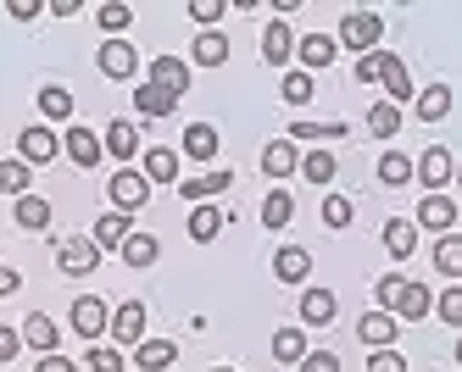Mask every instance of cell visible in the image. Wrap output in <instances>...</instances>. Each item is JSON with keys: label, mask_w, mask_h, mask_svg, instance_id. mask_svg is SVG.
Listing matches in <instances>:
<instances>
[{"label": "cell", "mask_w": 462, "mask_h": 372, "mask_svg": "<svg viewBox=\"0 0 462 372\" xmlns=\"http://www.w3.org/2000/svg\"><path fill=\"white\" fill-rule=\"evenodd\" d=\"M173 356H179V345H173V340H140V345H134L140 372H168V367H173Z\"/></svg>", "instance_id": "cell-14"}, {"label": "cell", "mask_w": 462, "mask_h": 372, "mask_svg": "<svg viewBox=\"0 0 462 372\" xmlns=\"http://www.w3.org/2000/svg\"><path fill=\"white\" fill-rule=\"evenodd\" d=\"M17 350H23V333L17 328H0V361H12Z\"/></svg>", "instance_id": "cell-51"}, {"label": "cell", "mask_w": 462, "mask_h": 372, "mask_svg": "<svg viewBox=\"0 0 462 372\" xmlns=\"http://www.w3.org/2000/svg\"><path fill=\"white\" fill-rule=\"evenodd\" d=\"M12 289H23V278L12 273V267H0V295H12Z\"/></svg>", "instance_id": "cell-54"}, {"label": "cell", "mask_w": 462, "mask_h": 372, "mask_svg": "<svg viewBox=\"0 0 462 372\" xmlns=\"http://www.w3.org/2000/svg\"><path fill=\"white\" fill-rule=\"evenodd\" d=\"M217 233H223V212H217V206H207V200H201V206L189 212V240H195V245H212Z\"/></svg>", "instance_id": "cell-22"}, {"label": "cell", "mask_w": 462, "mask_h": 372, "mask_svg": "<svg viewBox=\"0 0 462 372\" xmlns=\"http://www.w3.org/2000/svg\"><path fill=\"white\" fill-rule=\"evenodd\" d=\"M440 317H446L451 328L462 322V289H446V295H440Z\"/></svg>", "instance_id": "cell-50"}, {"label": "cell", "mask_w": 462, "mask_h": 372, "mask_svg": "<svg viewBox=\"0 0 462 372\" xmlns=\"http://www.w3.org/2000/svg\"><path fill=\"white\" fill-rule=\"evenodd\" d=\"M34 372H79V367H73V361H68V356H45V361H40V367H34Z\"/></svg>", "instance_id": "cell-53"}, {"label": "cell", "mask_w": 462, "mask_h": 372, "mask_svg": "<svg viewBox=\"0 0 462 372\" xmlns=\"http://www.w3.org/2000/svg\"><path fill=\"white\" fill-rule=\"evenodd\" d=\"M351 217H356V212H351L346 195H328V200H323V222H328V228H351Z\"/></svg>", "instance_id": "cell-45"}, {"label": "cell", "mask_w": 462, "mask_h": 372, "mask_svg": "<svg viewBox=\"0 0 462 372\" xmlns=\"http://www.w3.org/2000/svg\"><path fill=\"white\" fill-rule=\"evenodd\" d=\"M151 200V184H145V173H134V167H123V173L112 178V206L128 217V212H140Z\"/></svg>", "instance_id": "cell-4"}, {"label": "cell", "mask_w": 462, "mask_h": 372, "mask_svg": "<svg viewBox=\"0 0 462 372\" xmlns=\"http://www.w3.org/2000/svg\"><path fill=\"white\" fill-rule=\"evenodd\" d=\"M217 372H235V367H217Z\"/></svg>", "instance_id": "cell-55"}, {"label": "cell", "mask_w": 462, "mask_h": 372, "mask_svg": "<svg viewBox=\"0 0 462 372\" xmlns=\"http://www.w3.org/2000/svg\"><path fill=\"white\" fill-rule=\"evenodd\" d=\"M273 356H279V361H301V356H307V333H301V328H279V333H273Z\"/></svg>", "instance_id": "cell-38"}, {"label": "cell", "mask_w": 462, "mask_h": 372, "mask_svg": "<svg viewBox=\"0 0 462 372\" xmlns=\"http://www.w3.org/2000/svg\"><path fill=\"white\" fill-rule=\"evenodd\" d=\"M56 267H61L68 278H84V273H95V267H101V250H95V240H61Z\"/></svg>", "instance_id": "cell-5"}, {"label": "cell", "mask_w": 462, "mask_h": 372, "mask_svg": "<svg viewBox=\"0 0 462 372\" xmlns=\"http://www.w3.org/2000/svg\"><path fill=\"white\" fill-rule=\"evenodd\" d=\"M295 367H301V372H340V356L335 350H307Z\"/></svg>", "instance_id": "cell-46"}, {"label": "cell", "mask_w": 462, "mask_h": 372, "mask_svg": "<svg viewBox=\"0 0 462 372\" xmlns=\"http://www.w3.org/2000/svg\"><path fill=\"white\" fill-rule=\"evenodd\" d=\"M379 78H384V89H390V106H395V100H407V95H412V73H407V61H402V56L379 50Z\"/></svg>", "instance_id": "cell-11"}, {"label": "cell", "mask_w": 462, "mask_h": 372, "mask_svg": "<svg viewBox=\"0 0 462 372\" xmlns=\"http://www.w3.org/2000/svg\"><path fill=\"white\" fill-rule=\"evenodd\" d=\"M95 23H101V28L112 33V40H117V33H123L128 23H134V12H128V6H117V0H112V6H101V12H95Z\"/></svg>", "instance_id": "cell-44"}, {"label": "cell", "mask_w": 462, "mask_h": 372, "mask_svg": "<svg viewBox=\"0 0 462 372\" xmlns=\"http://www.w3.org/2000/svg\"><path fill=\"white\" fill-rule=\"evenodd\" d=\"M61 150H68L79 167H95V161L106 156V150H101V140H95L89 128H68V140H61Z\"/></svg>", "instance_id": "cell-19"}, {"label": "cell", "mask_w": 462, "mask_h": 372, "mask_svg": "<svg viewBox=\"0 0 462 372\" xmlns=\"http://www.w3.org/2000/svg\"><path fill=\"white\" fill-rule=\"evenodd\" d=\"M435 267H440L446 278L462 273V240H457V233H440V240H435Z\"/></svg>", "instance_id": "cell-34"}, {"label": "cell", "mask_w": 462, "mask_h": 372, "mask_svg": "<svg viewBox=\"0 0 462 372\" xmlns=\"http://www.w3.org/2000/svg\"><path fill=\"white\" fill-rule=\"evenodd\" d=\"M17 228H28V233H40L45 222H51V200H40V195H17Z\"/></svg>", "instance_id": "cell-25"}, {"label": "cell", "mask_w": 462, "mask_h": 372, "mask_svg": "<svg viewBox=\"0 0 462 372\" xmlns=\"http://www.w3.org/2000/svg\"><path fill=\"white\" fill-rule=\"evenodd\" d=\"M223 61H228V40L217 28H207L201 40H195V67H223Z\"/></svg>", "instance_id": "cell-27"}, {"label": "cell", "mask_w": 462, "mask_h": 372, "mask_svg": "<svg viewBox=\"0 0 462 372\" xmlns=\"http://www.w3.org/2000/svg\"><path fill=\"white\" fill-rule=\"evenodd\" d=\"M223 12H228L223 0H189V17H195V23H217Z\"/></svg>", "instance_id": "cell-48"}, {"label": "cell", "mask_w": 462, "mask_h": 372, "mask_svg": "<svg viewBox=\"0 0 462 372\" xmlns=\"http://www.w3.org/2000/svg\"><path fill=\"white\" fill-rule=\"evenodd\" d=\"M335 312H340V306H335V295H328V289H307V295H301V322H307V328L335 322Z\"/></svg>", "instance_id": "cell-18"}, {"label": "cell", "mask_w": 462, "mask_h": 372, "mask_svg": "<svg viewBox=\"0 0 462 372\" xmlns=\"http://www.w3.org/2000/svg\"><path fill=\"white\" fill-rule=\"evenodd\" d=\"M151 89H162V95L179 100V95L189 89V67H184L179 56H156V61H151Z\"/></svg>", "instance_id": "cell-9"}, {"label": "cell", "mask_w": 462, "mask_h": 372, "mask_svg": "<svg viewBox=\"0 0 462 372\" xmlns=\"http://www.w3.org/2000/svg\"><path fill=\"white\" fill-rule=\"evenodd\" d=\"M429 306H435V300H429V289H423V284H407V289H402V300H395V312H402L407 322H423V317H429Z\"/></svg>", "instance_id": "cell-32"}, {"label": "cell", "mask_w": 462, "mask_h": 372, "mask_svg": "<svg viewBox=\"0 0 462 372\" xmlns=\"http://www.w3.org/2000/svg\"><path fill=\"white\" fill-rule=\"evenodd\" d=\"M128 233H134V228H128V217L123 212H106L101 222H95V250H101V245H123Z\"/></svg>", "instance_id": "cell-35"}, {"label": "cell", "mask_w": 462, "mask_h": 372, "mask_svg": "<svg viewBox=\"0 0 462 372\" xmlns=\"http://www.w3.org/2000/svg\"><path fill=\"white\" fill-rule=\"evenodd\" d=\"M106 333L117 345H140L145 340V306H140V300H123V306L106 317Z\"/></svg>", "instance_id": "cell-3"}, {"label": "cell", "mask_w": 462, "mask_h": 372, "mask_svg": "<svg viewBox=\"0 0 462 372\" xmlns=\"http://www.w3.org/2000/svg\"><path fill=\"white\" fill-rule=\"evenodd\" d=\"M368 372H407V361L395 356V350H374L368 356Z\"/></svg>", "instance_id": "cell-49"}, {"label": "cell", "mask_w": 462, "mask_h": 372, "mask_svg": "<svg viewBox=\"0 0 462 372\" xmlns=\"http://www.w3.org/2000/svg\"><path fill=\"white\" fill-rule=\"evenodd\" d=\"M73 333H84V340L95 345L106 333V300H95V295H79L73 300Z\"/></svg>", "instance_id": "cell-7"}, {"label": "cell", "mask_w": 462, "mask_h": 372, "mask_svg": "<svg viewBox=\"0 0 462 372\" xmlns=\"http://www.w3.org/2000/svg\"><path fill=\"white\" fill-rule=\"evenodd\" d=\"M273 273H279L284 284H301V278L312 273V256H307L301 245H279V256H273Z\"/></svg>", "instance_id": "cell-16"}, {"label": "cell", "mask_w": 462, "mask_h": 372, "mask_svg": "<svg viewBox=\"0 0 462 372\" xmlns=\"http://www.w3.org/2000/svg\"><path fill=\"white\" fill-rule=\"evenodd\" d=\"M356 340L368 345V350H390V340H395V317L390 312H368L356 322Z\"/></svg>", "instance_id": "cell-12"}, {"label": "cell", "mask_w": 462, "mask_h": 372, "mask_svg": "<svg viewBox=\"0 0 462 372\" xmlns=\"http://www.w3.org/2000/svg\"><path fill=\"white\" fill-rule=\"evenodd\" d=\"M184 156L212 161V156H217V128H212V122H189V128H184Z\"/></svg>", "instance_id": "cell-20"}, {"label": "cell", "mask_w": 462, "mask_h": 372, "mask_svg": "<svg viewBox=\"0 0 462 372\" xmlns=\"http://www.w3.org/2000/svg\"><path fill=\"white\" fill-rule=\"evenodd\" d=\"M290 217H295V200H290L284 189H273L268 200H262V222H268V228H284Z\"/></svg>", "instance_id": "cell-39"}, {"label": "cell", "mask_w": 462, "mask_h": 372, "mask_svg": "<svg viewBox=\"0 0 462 372\" xmlns=\"http://www.w3.org/2000/svg\"><path fill=\"white\" fill-rule=\"evenodd\" d=\"M40 112H45L51 122H68V117H73V95L61 89V84H45V89H40Z\"/></svg>", "instance_id": "cell-30"}, {"label": "cell", "mask_w": 462, "mask_h": 372, "mask_svg": "<svg viewBox=\"0 0 462 372\" xmlns=\"http://www.w3.org/2000/svg\"><path fill=\"white\" fill-rule=\"evenodd\" d=\"M295 50H301V73H312V67H328V61H335V40H328V33H307V40L301 45H295Z\"/></svg>", "instance_id": "cell-23"}, {"label": "cell", "mask_w": 462, "mask_h": 372, "mask_svg": "<svg viewBox=\"0 0 462 372\" xmlns=\"http://www.w3.org/2000/svg\"><path fill=\"white\" fill-rule=\"evenodd\" d=\"M17 150H23L28 167H45V161L61 156V140H56L51 128H23V133H17Z\"/></svg>", "instance_id": "cell-6"}, {"label": "cell", "mask_w": 462, "mask_h": 372, "mask_svg": "<svg viewBox=\"0 0 462 372\" xmlns=\"http://www.w3.org/2000/svg\"><path fill=\"white\" fill-rule=\"evenodd\" d=\"M451 173H457V161H451V150H446V145H429V150L412 161V178H423V189H429V195H446Z\"/></svg>", "instance_id": "cell-2"}, {"label": "cell", "mask_w": 462, "mask_h": 372, "mask_svg": "<svg viewBox=\"0 0 462 372\" xmlns=\"http://www.w3.org/2000/svg\"><path fill=\"white\" fill-rule=\"evenodd\" d=\"M418 117H423V122L451 117V84H429V89L418 95Z\"/></svg>", "instance_id": "cell-24"}, {"label": "cell", "mask_w": 462, "mask_h": 372, "mask_svg": "<svg viewBox=\"0 0 462 372\" xmlns=\"http://www.w3.org/2000/svg\"><path fill=\"white\" fill-rule=\"evenodd\" d=\"M228 184H235V173H207V178H189V184H179V195H184V200H195V206H201L207 195H223Z\"/></svg>", "instance_id": "cell-28"}, {"label": "cell", "mask_w": 462, "mask_h": 372, "mask_svg": "<svg viewBox=\"0 0 462 372\" xmlns=\"http://www.w3.org/2000/svg\"><path fill=\"white\" fill-rule=\"evenodd\" d=\"M0 195H28V161H0Z\"/></svg>", "instance_id": "cell-42"}, {"label": "cell", "mask_w": 462, "mask_h": 372, "mask_svg": "<svg viewBox=\"0 0 462 372\" xmlns=\"http://www.w3.org/2000/svg\"><path fill=\"white\" fill-rule=\"evenodd\" d=\"M295 167H301V173H307L312 184H335V173H340V161L328 156V150H312V156H301Z\"/></svg>", "instance_id": "cell-33"}, {"label": "cell", "mask_w": 462, "mask_h": 372, "mask_svg": "<svg viewBox=\"0 0 462 372\" xmlns=\"http://www.w3.org/2000/svg\"><path fill=\"white\" fill-rule=\"evenodd\" d=\"M379 40H384V23H379V12H346V23H340V40H335V45H351L356 56H368V50H379Z\"/></svg>", "instance_id": "cell-1"}, {"label": "cell", "mask_w": 462, "mask_h": 372, "mask_svg": "<svg viewBox=\"0 0 462 372\" xmlns=\"http://www.w3.org/2000/svg\"><path fill=\"white\" fill-rule=\"evenodd\" d=\"M395 128H402V106H390V100H379V106L368 112V133H374V140H390Z\"/></svg>", "instance_id": "cell-37"}, {"label": "cell", "mask_w": 462, "mask_h": 372, "mask_svg": "<svg viewBox=\"0 0 462 372\" xmlns=\"http://www.w3.org/2000/svg\"><path fill=\"white\" fill-rule=\"evenodd\" d=\"M262 56H268V67H284V61L295 56V33H290V23H268V28H262Z\"/></svg>", "instance_id": "cell-13"}, {"label": "cell", "mask_w": 462, "mask_h": 372, "mask_svg": "<svg viewBox=\"0 0 462 372\" xmlns=\"http://www.w3.org/2000/svg\"><path fill=\"white\" fill-rule=\"evenodd\" d=\"M101 150H112V156H134V150H140V128L117 117V122L106 128V145H101Z\"/></svg>", "instance_id": "cell-31"}, {"label": "cell", "mask_w": 462, "mask_h": 372, "mask_svg": "<svg viewBox=\"0 0 462 372\" xmlns=\"http://www.w3.org/2000/svg\"><path fill=\"white\" fill-rule=\"evenodd\" d=\"M89 372H123V356L106 345H89Z\"/></svg>", "instance_id": "cell-47"}, {"label": "cell", "mask_w": 462, "mask_h": 372, "mask_svg": "<svg viewBox=\"0 0 462 372\" xmlns=\"http://www.w3.org/2000/svg\"><path fill=\"white\" fill-rule=\"evenodd\" d=\"M179 178V156L168 145H151L145 150V184H173Z\"/></svg>", "instance_id": "cell-21"}, {"label": "cell", "mask_w": 462, "mask_h": 372, "mask_svg": "<svg viewBox=\"0 0 462 372\" xmlns=\"http://www.w3.org/2000/svg\"><path fill=\"white\" fill-rule=\"evenodd\" d=\"M123 261L128 267H151L156 261V240H151V233H128V240H123Z\"/></svg>", "instance_id": "cell-40"}, {"label": "cell", "mask_w": 462, "mask_h": 372, "mask_svg": "<svg viewBox=\"0 0 462 372\" xmlns=\"http://www.w3.org/2000/svg\"><path fill=\"white\" fill-rule=\"evenodd\" d=\"M295 161H301V156H295V145H290V140H273L268 150H262V173H268V178H284V173H295Z\"/></svg>", "instance_id": "cell-26"}, {"label": "cell", "mask_w": 462, "mask_h": 372, "mask_svg": "<svg viewBox=\"0 0 462 372\" xmlns=\"http://www.w3.org/2000/svg\"><path fill=\"white\" fill-rule=\"evenodd\" d=\"M23 345H34V350H45V356H56V345H61V333H56V322L45 317V312H34L23 322Z\"/></svg>", "instance_id": "cell-17"}, {"label": "cell", "mask_w": 462, "mask_h": 372, "mask_svg": "<svg viewBox=\"0 0 462 372\" xmlns=\"http://www.w3.org/2000/svg\"><path fill=\"white\" fill-rule=\"evenodd\" d=\"M134 112H140V117H168V112H173V95L140 84V89H134Z\"/></svg>", "instance_id": "cell-36"}, {"label": "cell", "mask_w": 462, "mask_h": 372, "mask_svg": "<svg viewBox=\"0 0 462 372\" xmlns=\"http://www.w3.org/2000/svg\"><path fill=\"white\" fill-rule=\"evenodd\" d=\"M384 250H390L395 261H407V256L418 250V228H412L407 217H390V222H384Z\"/></svg>", "instance_id": "cell-15"}, {"label": "cell", "mask_w": 462, "mask_h": 372, "mask_svg": "<svg viewBox=\"0 0 462 372\" xmlns=\"http://www.w3.org/2000/svg\"><path fill=\"white\" fill-rule=\"evenodd\" d=\"M95 67H101L106 78H134L140 56H134V45H128V40H106V45H101V56H95Z\"/></svg>", "instance_id": "cell-8"}, {"label": "cell", "mask_w": 462, "mask_h": 372, "mask_svg": "<svg viewBox=\"0 0 462 372\" xmlns=\"http://www.w3.org/2000/svg\"><path fill=\"white\" fill-rule=\"evenodd\" d=\"M379 184H390V189H402V184H412V156H402V150H390V156H379Z\"/></svg>", "instance_id": "cell-29"}, {"label": "cell", "mask_w": 462, "mask_h": 372, "mask_svg": "<svg viewBox=\"0 0 462 372\" xmlns=\"http://www.w3.org/2000/svg\"><path fill=\"white\" fill-rule=\"evenodd\" d=\"M295 140H346V122H295Z\"/></svg>", "instance_id": "cell-43"}, {"label": "cell", "mask_w": 462, "mask_h": 372, "mask_svg": "<svg viewBox=\"0 0 462 372\" xmlns=\"http://www.w3.org/2000/svg\"><path fill=\"white\" fill-rule=\"evenodd\" d=\"M6 12H12L17 23H28V17H40L45 6H40V0H12V6H6Z\"/></svg>", "instance_id": "cell-52"}, {"label": "cell", "mask_w": 462, "mask_h": 372, "mask_svg": "<svg viewBox=\"0 0 462 372\" xmlns=\"http://www.w3.org/2000/svg\"><path fill=\"white\" fill-rule=\"evenodd\" d=\"M451 222H457V200H451V195H429V200H418V222H412V228L451 233Z\"/></svg>", "instance_id": "cell-10"}, {"label": "cell", "mask_w": 462, "mask_h": 372, "mask_svg": "<svg viewBox=\"0 0 462 372\" xmlns=\"http://www.w3.org/2000/svg\"><path fill=\"white\" fill-rule=\"evenodd\" d=\"M284 100H290V106H307V100H312V73L290 67V73H284Z\"/></svg>", "instance_id": "cell-41"}]
</instances>
